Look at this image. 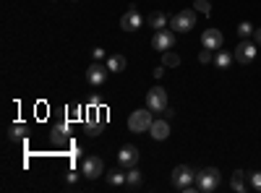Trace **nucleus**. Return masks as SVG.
I'll list each match as a JSON object with an SVG mask.
<instances>
[{
	"instance_id": "34",
	"label": "nucleus",
	"mask_w": 261,
	"mask_h": 193,
	"mask_svg": "<svg viewBox=\"0 0 261 193\" xmlns=\"http://www.w3.org/2000/svg\"><path fill=\"white\" fill-rule=\"evenodd\" d=\"M53 3H55V0H53Z\"/></svg>"
},
{
	"instance_id": "29",
	"label": "nucleus",
	"mask_w": 261,
	"mask_h": 193,
	"mask_svg": "<svg viewBox=\"0 0 261 193\" xmlns=\"http://www.w3.org/2000/svg\"><path fill=\"white\" fill-rule=\"evenodd\" d=\"M165 118H167V120H172V118H175V110H172V107H170V104L165 107Z\"/></svg>"
},
{
	"instance_id": "10",
	"label": "nucleus",
	"mask_w": 261,
	"mask_h": 193,
	"mask_svg": "<svg viewBox=\"0 0 261 193\" xmlns=\"http://www.w3.org/2000/svg\"><path fill=\"white\" fill-rule=\"evenodd\" d=\"M120 29H123V32H136V29H141V13H139L136 6H130V8L123 13V18H120Z\"/></svg>"
},
{
	"instance_id": "20",
	"label": "nucleus",
	"mask_w": 261,
	"mask_h": 193,
	"mask_svg": "<svg viewBox=\"0 0 261 193\" xmlns=\"http://www.w3.org/2000/svg\"><path fill=\"white\" fill-rule=\"evenodd\" d=\"M86 133H89V136H97V133H102V120L92 113L89 115V120H86Z\"/></svg>"
},
{
	"instance_id": "23",
	"label": "nucleus",
	"mask_w": 261,
	"mask_h": 193,
	"mask_svg": "<svg viewBox=\"0 0 261 193\" xmlns=\"http://www.w3.org/2000/svg\"><path fill=\"white\" fill-rule=\"evenodd\" d=\"M193 8H196V13H204V16L212 13V3H209V0H193Z\"/></svg>"
},
{
	"instance_id": "31",
	"label": "nucleus",
	"mask_w": 261,
	"mask_h": 193,
	"mask_svg": "<svg viewBox=\"0 0 261 193\" xmlns=\"http://www.w3.org/2000/svg\"><path fill=\"white\" fill-rule=\"evenodd\" d=\"M165 76V66H160V68H154V78H162Z\"/></svg>"
},
{
	"instance_id": "22",
	"label": "nucleus",
	"mask_w": 261,
	"mask_h": 193,
	"mask_svg": "<svg viewBox=\"0 0 261 193\" xmlns=\"http://www.w3.org/2000/svg\"><path fill=\"white\" fill-rule=\"evenodd\" d=\"M105 178H107V183H110L113 188H118V185H125V175L120 173V170H110V173H107Z\"/></svg>"
},
{
	"instance_id": "25",
	"label": "nucleus",
	"mask_w": 261,
	"mask_h": 193,
	"mask_svg": "<svg viewBox=\"0 0 261 193\" xmlns=\"http://www.w3.org/2000/svg\"><path fill=\"white\" fill-rule=\"evenodd\" d=\"M199 63H204V66H209V63H214V50H201L199 52Z\"/></svg>"
},
{
	"instance_id": "9",
	"label": "nucleus",
	"mask_w": 261,
	"mask_h": 193,
	"mask_svg": "<svg viewBox=\"0 0 261 193\" xmlns=\"http://www.w3.org/2000/svg\"><path fill=\"white\" fill-rule=\"evenodd\" d=\"M105 173V162L99 157H86L84 164H81V175L89 178V180H97L99 175Z\"/></svg>"
},
{
	"instance_id": "13",
	"label": "nucleus",
	"mask_w": 261,
	"mask_h": 193,
	"mask_svg": "<svg viewBox=\"0 0 261 193\" xmlns=\"http://www.w3.org/2000/svg\"><path fill=\"white\" fill-rule=\"evenodd\" d=\"M149 133H151V139H154V141H165L170 136V120L167 118L154 120V123H151V128H149Z\"/></svg>"
},
{
	"instance_id": "24",
	"label": "nucleus",
	"mask_w": 261,
	"mask_h": 193,
	"mask_svg": "<svg viewBox=\"0 0 261 193\" xmlns=\"http://www.w3.org/2000/svg\"><path fill=\"white\" fill-rule=\"evenodd\" d=\"M253 32H256V29L248 24V21H243V24H238V37H241V39H248Z\"/></svg>"
},
{
	"instance_id": "16",
	"label": "nucleus",
	"mask_w": 261,
	"mask_h": 193,
	"mask_svg": "<svg viewBox=\"0 0 261 193\" xmlns=\"http://www.w3.org/2000/svg\"><path fill=\"white\" fill-rule=\"evenodd\" d=\"M146 21H149V26L154 29V32H160V29H165V26H167V21H170V18H167L162 11H154V13H149V18H146Z\"/></svg>"
},
{
	"instance_id": "18",
	"label": "nucleus",
	"mask_w": 261,
	"mask_h": 193,
	"mask_svg": "<svg viewBox=\"0 0 261 193\" xmlns=\"http://www.w3.org/2000/svg\"><path fill=\"white\" fill-rule=\"evenodd\" d=\"M162 66H165V68H178V66H180V55L172 52V50L162 52Z\"/></svg>"
},
{
	"instance_id": "30",
	"label": "nucleus",
	"mask_w": 261,
	"mask_h": 193,
	"mask_svg": "<svg viewBox=\"0 0 261 193\" xmlns=\"http://www.w3.org/2000/svg\"><path fill=\"white\" fill-rule=\"evenodd\" d=\"M65 180H68V183H76V180H79V175H76V173H73V170H71V173H68V175H65Z\"/></svg>"
},
{
	"instance_id": "19",
	"label": "nucleus",
	"mask_w": 261,
	"mask_h": 193,
	"mask_svg": "<svg viewBox=\"0 0 261 193\" xmlns=\"http://www.w3.org/2000/svg\"><path fill=\"white\" fill-rule=\"evenodd\" d=\"M232 60H235V55H230V52H225V50H217V55H214V66H217V68H227Z\"/></svg>"
},
{
	"instance_id": "33",
	"label": "nucleus",
	"mask_w": 261,
	"mask_h": 193,
	"mask_svg": "<svg viewBox=\"0 0 261 193\" xmlns=\"http://www.w3.org/2000/svg\"><path fill=\"white\" fill-rule=\"evenodd\" d=\"M73 3H76V0H73Z\"/></svg>"
},
{
	"instance_id": "4",
	"label": "nucleus",
	"mask_w": 261,
	"mask_h": 193,
	"mask_svg": "<svg viewBox=\"0 0 261 193\" xmlns=\"http://www.w3.org/2000/svg\"><path fill=\"white\" fill-rule=\"evenodd\" d=\"M193 26H196V8L178 11L175 16L170 18V29L172 32H191Z\"/></svg>"
},
{
	"instance_id": "14",
	"label": "nucleus",
	"mask_w": 261,
	"mask_h": 193,
	"mask_svg": "<svg viewBox=\"0 0 261 193\" xmlns=\"http://www.w3.org/2000/svg\"><path fill=\"white\" fill-rule=\"evenodd\" d=\"M230 188L238 190V193H246V190L251 188V180L246 178L243 170H235V173H232V178H230Z\"/></svg>"
},
{
	"instance_id": "6",
	"label": "nucleus",
	"mask_w": 261,
	"mask_h": 193,
	"mask_svg": "<svg viewBox=\"0 0 261 193\" xmlns=\"http://www.w3.org/2000/svg\"><path fill=\"white\" fill-rule=\"evenodd\" d=\"M151 47H154L157 52H167L175 47V32L172 29H160L154 32V37H151Z\"/></svg>"
},
{
	"instance_id": "7",
	"label": "nucleus",
	"mask_w": 261,
	"mask_h": 193,
	"mask_svg": "<svg viewBox=\"0 0 261 193\" xmlns=\"http://www.w3.org/2000/svg\"><path fill=\"white\" fill-rule=\"evenodd\" d=\"M139 159H141V152H139V146H134V144H125V146H120V152H118V164L120 167H136L139 164Z\"/></svg>"
},
{
	"instance_id": "26",
	"label": "nucleus",
	"mask_w": 261,
	"mask_h": 193,
	"mask_svg": "<svg viewBox=\"0 0 261 193\" xmlns=\"http://www.w3.org/2000/svg\"><path fill=\"white\" fill-rule=\"evenodd\" d=\"M24 131H27L24 125H13V128H11V133H8V136H11V141H16V139H24Z\"/></svg>"
},
{
	"instance_id": "21",
	"label": "nucleus",
	"mask_w": 261,
	"mask_h": 193,
	"mask_svg": "<svg viewBox=\"0 0 261 193\" xmlns=\"http://www.w3.org/2000/svg\"><path fill=\"white\" fill-rule=\"evenodd\" d=\"M65 139H68V125H65V123H58V125L53 128V144H63Z\"/></svg>"
},
{
	"instance_id": "12",
	"label": "nucleus",
	"mask_w": 261,
	"mask_h": 193,
	"mask_svg": "<svg viewBox=\"0 0 261 193\" xmlns=\"http://www.w3.org/2000/svg\"><path fill=\"white\" fill-rule=\"evenodd\" d=\"M222 42H225V37H222L220 29H206L204 37H201V47H206V50H222Z\"/></svg>"
},
{
	"instance_id": "8",
	"label": "nucleus",
	"mask_w": 261,
	"mask_h": 193,
	"mask_svg": "<svg viewBox=\"0 0 261 193\" xmlns=\"http://www.w3.org/2000/svg\"><path fill=\"white\" fill-rule=\"evenodd\" d=\"M107 76H110V71H107V66H102L99 60H94L89 68H86V81L92 84V87H102V84L107 81Z\"/></svg>"
},
{
	"instance_id": "1",
	"label": "nucleus",
	"mask_w": 261,
	"mask_h": 193,
	"mask_svg": "<svg viewBox=\"0 0 261 193\" xmlns=\"http://www.w3.org/2000/svg\"><path fill=\"white\" fill-rule=\"evenodd\" d=\"M170 180H172V185H175L178 190H199L196 188V170L188 167V164H178L175 170H172Z\"/></svg>"
},
{
	"instance_id": "32",
	"label": "nucleus",
	"mask_w": 261,
	"mask_h": 193,
	"mask_svg": "<svg viewBox=\"0 0 261 193\" xmlns=\"http://www.w3.org/2000/svg\"><path fill=\"white\" fill-rule=\"evenodd\" d=\"M256 39H258V45H261V29H256Z\"/></svg>"
},
{
	"instance_id": "11",
	"label": "nucleus",
	"mask_w": 261,
	"mask_h": 193,
	"mask_svg": "<svg viewBox=\"0 0 261 193\" xmlns=\"http://www.w3.org/2000/svg\"><path fill=\"white\" fill-rule=\"evenodd\" d=\"M256 52H258V50H256L253 42L241 39V45L235 47V52H232V55H235V60H238V63H251V60L256 58Z\"/></svg>"
},
{
	"instance_id": "15",
	"label": "nucleus",
	"mask_w": 261,
	"mask_h": 193,
	"mask_svg": "<svg viewBox=\"0 0 261 193\" xmlns=\"http://www.w3.org/2000/svg\"><path fill=\"white\" fill-rule=\"evenodd\" d=\"M105 66H107V71H110V73H123L125 66H128V60H125L120 52H115V55H107V63H105Z\"/></svg>"
},
{
	"instance_id": "27",
	"label": "nucleus",
	"mask_w": 261,
	"mask_h": 193,
	"mask_svg": "<svg viewBox=\"0 0 261 193\" xmlns=\"http://www.w3.org/2000/svg\"><path fill=\"white\" fill-rule=\"evenodd\" d=\"M248 180H251V188L261 193V173H251V175H248Z\"/></svg>"
},
{
	"instance_id": "3",
	"label": "nucleus",
	"mask_w": 261,
	"mask_h": 193,
	"mask_svg": "<svg viewBox=\"0 0 261 193\" xmlns=\"http://www.w3.org/2000/svg\"><path fill=\"white\" fill-rule=\"evenodd\" d=\"M151 123H154V115H151V110L146 107V110H136L128 115V131L130 133H144L151 128Z\"/></svg>"
},
{
	"instance_id": "28",
	"label": "nucleus",
	"mask_w": 261,
	"mask_h": 193,
	"mask_svg": "<svg viewBox=\"0 0 261 193\" xmlns=\"http://www.w3.org/2000/svg\"><path fill=\"white\" fill-rule=\"evenodd\" d=\"M92 58H94V60H99V63H102V60H107V52H105V50H102V47H94V50H92Z\"/></svg>"
},
{
	"instance_id": "17",
	"label": "nucleus",
	"mask_w": 261,
	"mask_h": 193,
	"mask_svg": "<svg viewBox=\"0 0 261 193\" xmlns=\"http://www.w3.org/2000/svg\"><path fill=\"white\" fill-rule=\"evenodd\" d=\"M141 183H144V175L139 173L136 167H130L128 173H125V185H128V188H139Z\"/></svg>"
},
{
	"instance_id": "5",
	"label": "nucleus",
	"mask_w": 261,
	"mask_h": 193,
	"mask_svg": "<svg viewBox=\"0 0 261 193\" xmlns=\"http://www.w3.org/2000/svg\"><path fill=\"white\" fill-rule=\"evenodd\" d=\"M146 107L151 113H165V107H167V92L162 87H151L146 92Z\"/></svg>"
},
{
	"instance_id": "2",
	"label": "nucleus",
	"mask_w": 261,
	"mask_h": 193,
	"mask_svg": "<svg viewBox=\"0 0 261 193\" xmlns=\"http://www.w3.org/2000/svg\"><path fill=\"white\" fill-rule=\"evenodd\" d=\"M220 183H222V175H220V170H217V167H204L201 173H196V188L204 190V193L217 190Z\"/></svg>"
}]
</instances>
